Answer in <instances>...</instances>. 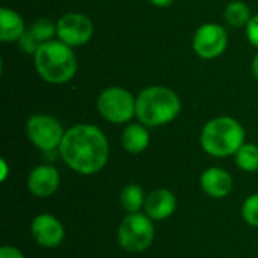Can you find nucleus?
<instances>
[{
	"label": "nucleus",
	"instance_id": "f257e3e1",
	"mask_svg": "<svg viewBox=\"0 0 258 258\" xmlns=\"http://www.w3.org/2000/svg\"><path fill=\"white\" fill-rule=\"evenodd\" d=\"M59 153L68 168L82 175H92L106 166L109 142L98 127L77 124L65 132Z\"/></svg>",
	"mask_w": 258,
	"mask_h": 258
},
{
	"label": "nucleus",
	"instance_id": "f03ea898",
	"mask_svg": "<svg viewBox=\"0 0 258 258\" xmlns=\"http://www.w3.org/2000/svg\"><path fill=\"white\" fill-rule=\"evenodd\" d=\"M181 110L178 95L165 86H148L136 97V118L147 127H160L174 121Z\"/></svg>",
	"mask_w": 258,
	"mask_h": 258
},
{
	"label": "nucleus",
	"instance_id": "7ed1b4c3",
	"mask_svg": "<svg viewBox=\"0 0 258 258\" xmlns=\"http://www.w3.org/2000/svg\"><path fill=\"white\" fill-rule=\"evenodd\" d=\"M35 68L38 74L48 83L62 85L70 82L77 71V59L73 51V47L63 44L62 41H48L44 42L36 53Z\"/></svg>",
	"mask_w": 258,
	"mask_h": 258
},
{
	"label": "nucleus",
	"instance_id": "20e7f679",
	"mask_svg": "<svg viewBox=\"0 0 258 258\" xmlns=\"http://www.w3.org/2000/svg\"><path fill=\"white\" fill-rule=\"evenodd\" d=\"M201 147L213 157H228L245 144V130L239 121L230 116L210 119L201 132Z\"/></svg>",
	"mask_w": 258,
	"mask_h": 258
},
{
	"label": "nucleus",
	"instance_id": "39448f33",
	"mask_svg": "<svg viewBox=\"0 0 258 258\" xmlns=\"http://www.w3.org/2000/svg\"><path fill=\"white\" fill-rule=\"evenodd\" d=\"M153 219L144 213L127 215L118 228V243L127 252H144L154 242Z\"/></svg>",
	"mask_w": 258,
	"mask_h": 258
},
{
	"label": "nucleus",
	"instance_id": "423d86ee",
	"mask_svg": "<svg viewBox=\"0 0 258 258\" xmlns=\"http://www.w3.org/2000/svg\"><path fill=\"white\" fill-rule=\"evenodd\" d=\"M97 109L109 122L124 124L136 116V98L127 89L107 88L98 95Z\"/></svg>",
	"mask_w": 258,
	"mask_h": 258
},
{
	"label": "nucleus",
	"instance_id": "0eeeda50",
	"mask_svg": "<svg viewBox=\"0 0 258 258\" xmlns=\"http://www.w3.org/2000/svg\"><path fill=\"white\" fill-rule=\"evenodd\" d=\"M29 141L42 151H53L60 147L63 139V128L60 122L50 115L36 113L32 115L26 125Z\"/></svg>",
	"mask_w": 258,
	"mask_h": 258
},
{
	"label": "nucleus",
	"instance_id": "6e6552de",
	"mask_svg": "<svg viewBox=\"0 0 258 258\" xmlns=\"http://www.w3.org/2000/svg\"><path fill=\"white\" fill-rule=\"evenodd\" d=\"M57 38L70 47H79L86 44L94 33L92 21L79 12H68L56 23Z\"/></svg>",
	"mask_w": 258,
	"mask_h": 258
},
{
	"label": "nucleus",
	"instance_id": "1a4fd4ad",
	"mask_svg": "<svg viewBox=\"0 0 258 258\" xmlns=\"http://www.w3.org/2000/svg\"><path fill=\"white\" fill-rule=\"evenodd\" d=\"M228 44L227 32L215 23L203 24L194 36V50L203 59H215L221 56Z\"/></svg>",
	"mask_w": 258,
	"mask_h": 258
},
{
	"label": "nucleus",
	"instance_id": "9d476101",
	"mask_svg": "<svg viewBox=\"0 0 258 258\" xmlns=\"http://www.w3.org/2000/svg\"><path fill=\"white\" fill-rule=\"evenodd\" d=\"M30 233L35 242L44 248H56L65 237V230L60 221L51 215H38L30 225Z\"/></svg>",
	"mask_w": 258,
	"mask_h": 258
},
{
	"label": "nucleus",
	"instance_id": "9b49d317",
	"mask_svg": "<svg viewBox=\"0 0 258 258\" xmlns=\"http://www.w3.org/2000/svg\"><path fill=\"white\" fill-rule=\"evenodd\" d=\"M60 184V175L51 165H39L33 168L27 178V189L33 197H51Z\"/></svg>",
	"mask_w": 258,
	"mask_h": 258
},
{
	"label": "nucleus",
	"instance_id": "f8f14e48",
	"mask_svg": "<svg viewBox=\"0 0 258 258\" xmlns=\"http://www.w3.org/2000/svg\"><path fill=\"white\" fill-rule=\"evenodd\" d=\"M177 209V198L168 189H156L147 195L145 200V215L153 221H163L174 215Z\"/></svg>",
	"mask_w": 258,
	"mask_h": 258
},
{
	"label": "nucleus",
	"instance_id": "ddd939ff",
	"mask_svg": "<svg viewBox=\"0 0 258 258\" xmlns=\"http://www.w3.org/2000/svg\"><path fill=\"white\" fill-rule=\"evenodd\" d=\"M201 189L212 198H225L233 189V178L230 172L222 168H209L201 175Z\"/></svg>",
	"mask_w": 258,
	"mask_h": 258
},
{
	"label": "nucleus",
	"instance_id": "4468645a",
	"mask_svg": "<svg viewBox=\"0 0 258 258\" xmlns=\"http://www.w3.org/2000/svg\"><path fill=\"white\" fill-rule=\"evenodd\" d=\"M23 17L9 8L0 9V39L3 42H14L18 41L26 32Z\"/></svg>",
	"mask_w": 258,
	"mask_h": 258
},
{
	"label": "nucleus",
	"instance_id": "2eb2a0df",
	"mask_svg": "<svg viewBox=\"0 0 258 258\" xmlns=\"http://www.w3.org/2000/svg\"><path fill=\"white\" fill-rule=\"evenodd\" d=\"M121 144L124 150L132 154H139L145 151L150 145V133L147 130V125L128 124L121 135Z\"/></svg>",
	"mask_w": 258,
	"mask_h": 258
},
{
	"label": "nucleus",
	"instance_id": "dca6fc26",
	"mask_svg": "<svg viewBox=\"0 0 258 258\" xmlns=\"http://www.w3.org/2000/svg\"><path fill=\"white\" fill-rule=\"evenodd\" d=\"M145 200H147V197L139 184L125 186L119 195V203H121L122 209L127 212V215L139 213L145 206Z\"/></svg>",
	"mask_w": 258,
	"mask_h": 258
},
{
	"label": "nucleus",
	"instance_id": "f3484780",
	"mask_svg": "<svg viewBox=\"0 0 258 258\" xmlns=\"http://www.w3.org/2000/svg\"><path fill=\"white\" fill-rule=\"evenodd\" d=\"M224 18L233 27H246L248 23L251 21L252 15H251V11L246 3L236 0V2H231L225 8Z\"/></svg>",
	"mask_w": 258,
	"mask_h": 258
},
{
	"label": "nucleus",
	"instance_id": "a211bd4d",
	"mask_svg": "<svg viewBox=\"0 0 258 258\" xmlns=\"http://www.w3.org/2000/svg\"><path fill=\"white\" fill-rule=\"evenodd\" d=\"M236 156V165L246 172L258 171V147L254 144H243Z\"/></svg>",
	"mask_w": 258,
	"mask_h": 258
},
{
	"label": "nucleus",
	"instance_id": "6ab92c4d",
	"mask_svg": "<svg viewBox=\"0 0 258 258\" xmlns=\"http://www.w3.org/2000/svg\"><path fill=\"white\" fill-rule=\"evenodd\" d=\"M27 32L33 36V39L42 45L44 42H48L53 39L54 35H57V29L56 24L48 20V18H38L36 21L32 23V26L27 29Z\"/></svg>",
	"mask_w": 258,
	"mask_h": 258
},
{
	"label": "nucleus",
	"instance_id": "aec40b11",
	"mask_svg": "<svg viewBox=\"0 0 258 258\" xmlns=\"http://www.w3.org/2000/svg\"><path fill=\"white\" fill-rule=\"evenodd\" d=\"M242 216L251 227L258 228V194L249 195L242 206Z\"/></svg>",
	"mask_w": 258,
	"mask_h": 258
},
{
	"label": "nucleus",
	"instance_id": "412c9836",
	"mask_svg": "<svg viewBox=\"0 0 258 258\" xmlns=\"http://www.w3.org/2000/svg\"><path fill=\"white\" fill-rule=\"evenodd\" d=\"M246 36L248 41L258 48V14L251 18V21L246 26Z\"/></svg>",
	"mask_w": 258,
	"mask_h": 258
},
{
	"label": "nucleus",
	"instance_id": "4be33fe9",
	"mask_svg": "<svg viewBox=\"0 0 258 258\" xmlns=\"http://www.w3.org/2000/svg\"><path fill=\"white\" fill-rule=\"evenodd\" d=\"M0 258H24V255L15 246L5 245V246L0 248Z\"/></svg>",
	"mask_w": 258,
	"mask_h": 258
},
{
	"label": "nucleus",
	"instance_id": "5701e85b",
	"mask_svg": "<svg viewBox=\"0 0 258 258\" xmlns=\"http://www.w3.org/2000/svg\"><path fill=\"white\" fill-rule=\"evenodd\" d=\"M154 6H157V8H166V6H169L174 0H150Z\"/></svg>",
	"mask_w": 258,
	"mask_h": 258
},
{
	"label": "nucleus",
	"instance_id": "b1692460",
	"mask_svg": "<svg viewBox=\"0 0 258 258\" xmlns=\"http://www.w3.org/2000/svg\"><path fill=\"white\" fill-rule=\"evenodd\" d=\"M252 73H254L255 79L258 80V54L254 57V62H252Z\"/></svg>",
	"mask_w": 258,
	"mask_h": 258
}]
</instances>
